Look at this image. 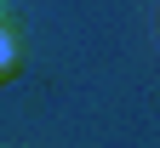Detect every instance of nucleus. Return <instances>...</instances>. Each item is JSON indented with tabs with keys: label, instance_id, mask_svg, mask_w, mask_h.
<instances>
[{
	"label": "nucleus",
	"instance_id": "nucleus-1",
	"mask_svg": "<svg viewBox=\"0 0 160 148\" xmlns=\"http://www.w3.org/2000/svg\"><path fill=\"white\" fill-rule=\"evenodd\" d=\"M12 63H17V40H12L6 29H0V80L12 74Z\"/></svg>",
	"mask_w": 160,
	"mask_h": 148
},
{
	"label": "nucleus",
	"instance_id": "nucleus-2",
	"mask_svg": "<svg viewBox=\"0 0 160 148\" xmlns=\"http://www.w3.org/2000/svg\"><path fill=\"white\" fill-rule=\"evenodd\" d=\"M154 34H160V17H154Z\"/></svg>",
	"mask_w": 160,
	"mask_h": 148
}]
</instances>
